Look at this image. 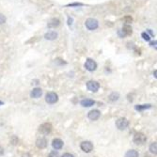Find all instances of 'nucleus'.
Wrapping results in <instances>:
<instances>
[{"mask_svg": "<svg viewBox=\"0 0 157 157\" xmlns=\"http://www.w3.org/2000/svg\"><path fill=\"white\" fill-rule=\"evenodd\" d=\"M60 25V21L57 18H52V19L48 22L47 26L49 28H57Z\"/></svg>", "mask_w": 157, "mask_h": 157, "instance_id": "obj_11", "label": "nucleus"}, {"mask_svg": "<svg viewBox=\"0 0 157 157\" xmlns=\"http://www.w3.org/2000/svg\"><path fill=\"white\" fill-rule=\"evenodd\" d=\"M81 6H84L83 3H71L66 5V7H81Z\"/></svg>", "mask_w": 157, "mask_h": 157, "instance_id": "obj_22", "label": "nucleus"}, {"mask_svg": "<svg viewBox=\"0 0 157 157\" xmlns=\"http://www.w3.org/2000/svg\"><path fill=\"white\" fill-rule=\"evenodd\" d=\"M6 21H7L6 16H5V15H3V14H0V25L5 24V23H6Z\"/></svg>", "mask_w": 157, "mask_h": 157, "instance_id": "obj_23", "label": "nucleus"}, {"mask_svg": "<svg viewBox=\"0 0 157 157\" xmlns=\"http://www.w3.org/2000/svg\"><path fill=\"white\" fill-rule=\"evenodd\" d=\"M134 108H136V110H137V111H143V110L151 108V105H150V104H148V105H136Z\"/></svg>", "mask_w": 157, "mask_h": 157, "instance_id": "obj_16", "label": "nucleus"}, {"mask_svg": "<svg viewBox=\"0 0 157 157\" xmlns=\"http://www.w3.org/2000/svg\"><path fill=\"white\" fill-rule=\"evenodd\" d=\"M147 141V137L144 134L142 133H138L136 136H134V143H136V145H143L144 143H146Z\"/></svg>", "mask_w": 157, "mask_h": 157, "instance_id": "obj_5", "label": "nucleus"}, {"mask_svg": "<svg viewBox=\"0 0 157 157\" xmlns=\"http://www.w3.org/2000/svg\"><path fill=\"white\" fill-rule=\"evenodd\" d=\"M36 146H37L39 149H44L47 146V140L46 138L44 137H40L36 141Z\"/></svg>", "mask_w": 157, "mask_h": 157, "instance_id": "obj_14", "label": "nucleus"}, {"mask_svg": "<svg viewBox=\"0 0 157 157\" xmlns=\"http://www.w3.org/2000/svg\"><path fill=\"white\" fill-rule=\"evenodd\" d=\"M48 157H58V152L57 151H52L50 153H49Z\"/></svg>", "mask_w": 157, "mask_h": 157, "instance_id": "obj_24", "label": "nucleus"}, {"mask_svg": "<svg viewBox=\"0 0 157 157\" xmlns=\"http://www.w3.org/2000/svg\"><path fill=\"white\" fill-rule=\"evenodd\" d=\"M80 104L83 107H91L95 105V101H93L92 99H84L81 101Z\"/></svg>", "mask_w": 157, "mask_h": 157, "instance_id": "obj_15", "label": "nucleus"}, {"mask_svg": "<svg viewBox=\"0 0 157 157\" xmlns=\"http://www.w3.org/2000/svg\"><path fill=\"white\" fill-rule=\"evenodd\" d=\"M42 95V91L41 88H35L32 89V91L30 92V96L34 98V99H38Z\"/></svg>", "mask_w": 157, "mask_h": 157, "instance_id": "obj_12", "label": "nucleus"}, {"mask_svg": "<svg viewBox=\"0 0 157 157\" xmlns=\"http://www.w3.org/2000/svg\"><path fill=\"white\" fill-rule=\"evenodd\" d=\"M85 68L88 71H94L97 69V63L95 60H93L92 58H87L86 62H85Z\"/></svg>", "mask_w": 157, "mask_h": 157, "instance_id": "obj_2", "label": "nucleus"}, {"mask_svg": "<svg viewBox=\"0 0 157 157\" xmlns=\"http://www.w3.org/2000/svg\"><path fill=\"white\" fill-rule=\"evenodd\" d=\"M147 31H148V32H149V34H150V36H151V37H153V36H154L153 32H152V31H151V29H148Z\"/></svg>", "mask_w": 157, "mask_h": 157, "instance_id": "obj_27", "label": "nucleus"}, {"mask_svg": "<svg viewBox=\"0 0 157 157\" xmlns=\"http://www.w3.org/2000/svg\"><path fill=\"white\" fill-rule=\"evenodd\" d=\"M150 151L151 152L152 154H156L157 153V144H156V142H153V143H151V144Z\"/></svg>", "mask_w": 157, "mask_h": 157, "instance_id": "obj_19", "label": "nucleus"}, {"mask_svg": "<svg viewBox=\"0 0 157 157\" xmlns=\"http://www.w3.org/2000/svg\"><path fill=\"white\" fill-rule=\"evenodd\" d=\"M118 35L120 36V38H124V37H126V36H127L126 32H125L123 29H120L118 31Z\"/></svg>", "mask_w": 157, "mask_h": 157, "instance_id": "obj_21", "label": "nucleus"}, {"mask_svg": "<svg viewBox=\"0 0 157 157\" xmlns=\"http://www.w3.org/2000/svg\"><path fill=\"white\" fill-rule=\"evenodd\" d=\"M100 116H101V112L98 110V109L91 110V111L88 112V119L91 120H97L98 119L100 118Z\"/></svg>", "mask_w": 157, "mask_h": 157, "instance_id": "obj_9", "label": "nucleus"}, {"mask_svg": "<svg viewBox=\"0 0 157 157\" xmlns=\"http://www.w3.org/2000/svg\"><path fill=\"white\" fill-rule=\"evenodd\" d=\"M125 157H138V152L136 150H130L126 152Z\"/></svg>", "mask_w": 157, "mask_h": 157, "instance_id": "obj_17", "label": "nucleus"}, {"mask_svg": "<svg viewBox=\"0 0 157 157\" xmlns=\"http://www.w3.org/2000/svg\"><path fill=\"white\" fill-rule=\"evenodd\" d=\"M85 25H86V28L88 30L93 31L98 28V26H99V22H98V20L94 19V18H88V19H87L86 22H85Z\"/></svg>", "mask_w": 157, "mask_h": 157, "instance_id": "obj_1", "label": "nucleus"}, {"mask_svg": "<svg viewBox=\"0 0 157 157\" xmlns=\"http://www.w3.org/2000/svg\"><path fill=\"white\" fill-rule=\"evenodd\" d=\"M80 148L84 152H91L93 150V144L91 141H83L81 144H80Z\"/></svg>", "mask_w": 157, "mask_h": 157, "instance_id": "obj_7", "label": "nucleus"}, {"mask_svg": "<svg viewBox=\"0 0 157 157\" xmlns=\"http://www.w3.org/2000/svg\"><path fill=\"white\" fill-rule=\"evenodd\" d=\"M151 46H154L155 48H156V41H153V42H151Z\"/></svg>", "mask_w": 157, "mask_h": 157, "instance_id": "obj_28", "label": "nucleus"}, {"mask_svg": "<svg viewBox=\"0 0 157 157\" xmlns=\"http://www.w3.org/2000/svg\"><path fill=\"white\" fill-rule=\"evenodd\" d=\"M154 77L156 78V71H154Z\"/></svg>", "mask_w": 157, "mask_h": 157, "instance_id": "obj_31", "label": "nucleus"}, {"mask_svg": "<svg viewBox=\"0 0 157 157\" xmlns=\"http://www.w3.org/2000/svg\"><path fill=\"white\" fill-rule=\"evenodd\" d=\"M87 88L88 89L89 91H92V92H96L99 91L100 88V84L98 83L95 80H91L87 83Z\"/></svg>", "mask_w": 157, "mask_h": 157, "instance_id": "obj_6", "label": "nucleus"}, {"mask_svg": "<svg viewBox=\"0 0 157 157\" xmlns=\"http://www.w3.org/2000/svg\"><path fill=\"white\" fill-rule=\"evenodd\" d=\"M39 132L42 134H48L52 132V125L50 123H43L39 128Z\"/></svg>", "mask_w": 157, "mask_h": 157, "instance_id": "obj_8", "label": "nucleus"}, {"mask_svg": "<svg viewBox=\"0 0 157 157\" xmlns=\"http://www.w3.org/2000/svg\"><path fill=\"white\" fill-rule=\"evenodd\" d=\"M58 37V34L57 31H48L44 35V39L47 40V41H55V40Z\"/></svg>", "mask_w": 157, "mask_h": 157, "instance_id": "obj_10", "label": "nucleus"}, {"mask_svg": "<svg viewBox=\"0 0 157 157\" xmlns=\"http://www.w3.org/2000/svg\"><path fill=\"white\" fill-rule=\"evenodd\" d=\"M52 147L56 151L60 150V149H62V147H63V141L59 139V138H55V139L52 141Z\"/></svg>", "mask_w": 157, "mask_h": 157, "instance_id": "obj_13", "label": "nucleus"}, {"mask_svg": "<svg viewBox=\"0 0 157 157\" xmlns=\"http://www.w3.org/2000/svg\"><path fill=\"white\" fill-rule=\"evenodd\" d=\"M23 157H31V156H30L28 153H25V154H24V155H23Z\"/></svg>", "mask_w": 157, "mask_h": 157, "instance_id": "obj_30", "label": "nucleus"}, {"mask_svg": "<svg viewBox=\"0 0 157 157\" xmlns=\"http://www.w3.org/2000/svg\"><path fill=\"white\" fill-rule=\"evenodd\" d=\"M68 25H73V18L69 17V19H68Z\"/></svg>", "mask_w": 157, "mask_h": 157, "instance_id": "obj_25", "label": "nucleus"}, {"mask_svg": "<svg viewBox=\"0 0 157 157\" xmlns=\"http://www.w3.org/2000/svg\"><path fill=\"white\" fill-rule=\"evenodd\" d=\"M141 37H142L143 40H144V41H146V42H150V41H151V36L148 34L147 32H143V33L141 34Z\"/></svg>", "mask_w": 157, "mask_h": 157, "instance_id": "obj_20", "label": "nucleus"}, {"mask_svg": "<svg viewBox=\"0 0 157 157\" xmlns=\"http://www.w3.org/2000/svg\"><path fill=\"white\" fill-rule=\"evenodd\" d=\"M45 101L49 105H54L58 101V96L56 92H48L45 96Z\"/></svg>", "mask_w": 157, "mask_h": 157, "instance_id": "obj_4", "label": "nucleus"}, {"mask_svg": "<svg viewBox=\"0 0 157 157\" xmlns=\"http://www.w3.org/2000/svg\"><path fill=\"white\" fill-rule=\"evenodd\" d=\"M109 100L111 102H116V101H118L119 100V98H120V94L118 92H112L110 95H109Z\"/></svg>", "mask_w": 157, "mask_h": 157, "instance_id": "obj_18", "label": "nucleus"}, {"mask_svg": "<svg viewBox=\"0 0 157 157\" xmlns=\"http://www.w3.org/2000/svg\"><path fill=\"white\" fill-rule=\"evenodd\" d=\"M3 105V102H1V101H0V105Z\"/></svg>", "mask_w": 157, "mask_h": 157, "instance_id": "obj_32", "label": "nucleus"}, {"mask_svg": "<svg viewBox=\"0 0 157 157\" xmlns=\"http://www.w3.org/2000/svg\"><path fill=\"white\" fill-rule=\"evenodd\" d=\"M62 157H74V156L73 154H71V153H65V154L62 155Z\"/></svg>", "mask_w": 157, "mask_h": 157, "instance_id": "obj_26", "label": "nucleus"}, {"mask_svg": "<svg viewBox=\"0 0 157 157\" xmlns=\"http://www.w3.org/2000/svg\"><path fill=\"white\" fill-rule=\"evenodd\" d=\"M4 153V150H3V148L0 147V155H2Z\"/></svg>", "mask_w": 157, "mask_h": 157, "instance_id": "obj_29", "label": "nucleus"}, {"mask_svg": "<svg viewBox=\"0 0 157 157\" xmlns=\"http://www.w3.org/2000/svg\"><path fill=\"white\" fill-rule=\"evenodd\" d=\"M116 126L119 130H125L129 126V120L126 118H120L116 122Z\"/></svg>", "mask_w": 157, "mask_h": 157, "instance_id": "obj_3", "label": "nucleus"}]
</instances>
